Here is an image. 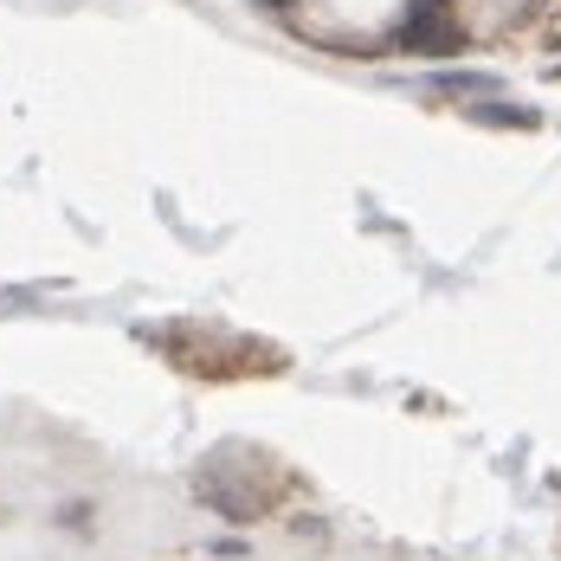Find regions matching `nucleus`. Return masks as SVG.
Segmentation results:
<instances>
[{
    "instance_id": "obj_1",
    "label": "nucleus",
    "mask_w": 561,
    "mask_h": 561,
    "mask_svg": "<svg viewBox=\"0 0 561 561\" xmlns=\"http://www.w3.org/2000/svg\"><path fill=\"white\" fill-rule=\"evenodd\" d=\"M400 46L433 53V58L458 53V26H451L446 0H413V7H407V20H400Z\"/></svg>"
},
{
    "instance_id": "obj_2",
    "label": "nucleus",
    "mask_w": 561,
    "mask_h": 561,
    "mask_svg": "<svg viewBox=\"0 0 561 561\" xmlns=\"http://www.w3.org/2000/svg\"><path fill=\"white\" fill-rule=\"evenodd\" d=\"M478 116V123H510V129H536V111H497V104H491V111H471Z\"/></svg>"
},
{
    "instance_id": "obj_3",
    "label": "nucleus",
    "mask_w": 561,
    "mask_h": 561,
    "mask_svg": "<svg viewBox=\"0 0 561 561\" xmlns=\"http://www.w3.org/2000/svg\"><path fill=\"white\" fill-rule=\"evenodd\" d=\"M214 556H226V561H239V556H245V542H239V536H220V542H214Z\"/></svg>"
},
{
    "instance_id": "obj_4",
    "label": "nucleus",
    "mask_w": 561,
    "mask_h": 561,
    "mask_svg": "<svg viewBox=\"0 0 561 561\" xmlns=\"http://www.w3.org/2000/svg\"><path fill=\"white\" fill-rule=\"evenodd\" d=\"M265 7H290V0H265Z\"/></svg>"
}]
</instances>
